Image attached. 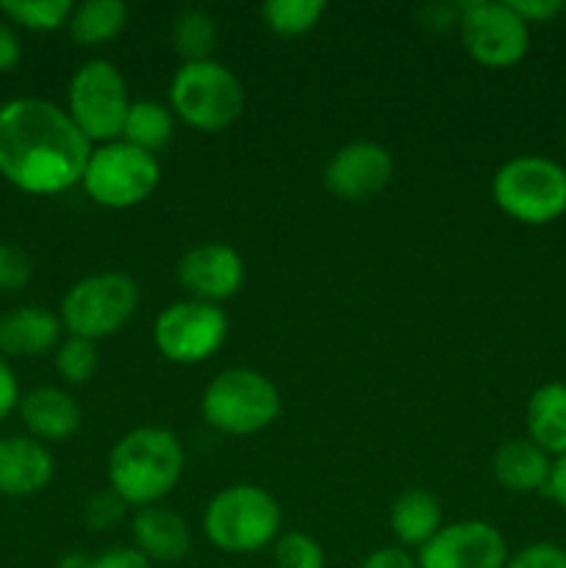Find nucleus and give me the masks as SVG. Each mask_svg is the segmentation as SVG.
Returning a JSON list of instances; mask_svg holds the SVG:
<instances>
[{
    "mask_svg": "<svg viewBox=\"0 0 566 568\" xmlns=\"http://www.w3.org/2000/svg\"><path fill=\"white\" fill-rule=\"evenodd\" d=\"M175 136V114L159 100H133L122 125V142L155 155Z\"/></svg>",
    "mask_w": 566,
    "mask_h": 568,
    "instance_id": "22",
    "label": "nucleus"
},
{
    "mask_svg": "<svg viewBox=\"0 0 566 568\" xmlns=\"http://www.w3.org/2000/svg\"><path fill=\"white\" fill-rule=\"evenodd\" d=\"M325 9L322 0H266L261 6V17L277 37H300L322 20Z\"/></svg>",
    "mask_w": 566,
    "mask_h": 568,
    "instance_id": "26",
    "label": "nucleus"
},
{
    "mask_svg": "<svg viewBox=\"0 0 566 568\" xmlns=\"http://www.w3.org/2000/svg\"><path fill=\"white\" fill-rule=\"evenodd\" d=\"M128 22V6L122 0H87V3L72 6V14L67 28H70V37L78 44H94L111 42L114 37H120V31Z\"/></svg>",
    "mask_w": 566,
    "mask_h": 568,
    "instance_id": "23",
    "label": "nucleus"
},
{
    "mask_svg": "<svg viewBox=\"0 0 566 568\" xmlns=\"http://www.w3.org/2000/svg\"><path fill=\"white\" fill-rule=\"evenodd\" d=\"M133 547L150 564H181L192 549V530L186 519L164 505H148L133 516Z\"/></svg>",
    "mask_w": 566,
    "mask_h": 568,
    "instance_id": "18",
    "label": "nucleus"
},
{
    "mask_svg": "<svg viewBox=\"0 0 566 568\" xmlns=\"http://www.w3.org/2000/svg\"><path fill=\"white\" fill-rule=\"evenodd\" d=\"M139 308V286L125 272H94L81 277L61 297V325L70 336L100 342L114 336Z\"/></svg>",
    "mask_w": 566,
    "mask_h": 568,
    "instance_id": "7",
    "label": "nucleus"
},
{
    "mask_svg": "<svg viewBox=\"0 0 566 568\" xmlns=\"http://www.w3.org/2000/svg\"><path fill=\"white\" fill-rule=\"evenodd\" d=\"M216 44V22L209 11L186 9L172 22V48L186 61L211 59V50Z\"/></svg>",
    "mask_w": 566,
    "mask_h": 568,
    "instance_id": "24",
    "label": "nucleus"
},
{
    "mask_svg": "<svg viewBox=\"0 0 566 568\" xmlns=\"http://www.w3.org/2000/svg\"><path fill=\"white\" fill-rule=\"evenodd\" d=\"M394 175V159L383 144L358 139L347 142L331 155L325 164V189L347 203H361V200L375 197L377 192L388 186Z\"/></svg>",
    "mask_w": 566,
    "mask_h": 568,
    "instance_id": "13",
    "label": "nucleus"
},
{
    "mask_svg": "<svg viewBox=\"0 0 566 568\" xmlns=\"http://www.w3.org/2000/svg\"><path fill=\"white\" fill-rule=\"evenodd\" d=\"M94 568H153L137 547H109L94 555Z\"/></svg>",
    "mask_w": 566,
    "mask_h": 568,
    "instance_id": "33",
    "label": "nucleus"
},
{
    "mask_svg": "<svg viewBox=\"0 0 566 568\" xmlns=\"http://www.w3.org/2000/svg\"><path fill=\"white\" fill-rule=\"evenodd\" d=\"M59 314L44 305H17L0 316V355L3 358H37L61 344Z\"/></svg>",
    "mask_w": 566,
    "mask_h": 568,
    "instance_id": "16",
    "label": "nucleus"
},
{
    "mask_svg": "<svg viewBox=\"0 0 566 568\" xmlns=\"http://www.w3.org/2000/svg\"><path fill=\"white\" fill-rule=\"evenodd\" d=\"M53 364L55 372L64 377L67 383H89L98 372V347L89 338H78V336H67L61 338L59 347L53 349Z\"/></svg>",
    "mask_w": 566,
    "mask_h": 568,
    "instance_id": "27",
    "label": "nucleus"
},
{
    "mask_svg": "<svg viewBox=\"0 0 566 568\" xmlns=\"http://www.w3.org/2000/svg\"><path fill=\"white\" fill-rule=\"evenodd\" d=\"M275 568H325V549L305 532H281L272 547Z\"/></svg>",
    "mask_w": 566,
    "mask_h": 568,
    "instance_id": "28",
    "label": "nucleus"
},
{
    "mask_svg": "<svg viewBox=\"0 0 566 568\" xmlns=\"http://www.w3.org/2000/svg\"><path fill=\"white\" fill-rule=\"evenodd\" d=\"M549 469H553V458L527 436L503 442L492 458L494 480L511 494H544Z\"/></svg>",
    "mask_w": 566,
    "mask_h": 568,
    "instance_id": "19",
    "label": "nucleus"
},
{
    "mask_svg": "<svg viewBox=\"0 0 566 568\" xmlns=\"http://www.w3.org/2000/svg\"><path fill=\"white\" fill-rule=\"evenodd\" d=\"M358 568H420L414 555L405 552L403 547H381L366 555Z\"/></svg>",
    "mask_w": 566,
    "mask_h": 568,
    "instance_id": "34",
    "label": "nucleus"
},
{
    "mask_svg": "<svg viewBox=\"0 0 566 568\" xmlns=\"http://www.w3.org/2000/svg\"><path fill=\"white\" fill-rule=\"evenodd\" d=\"M183 464L186 458L175 433L166 427H137L111 447L109 488L133 508L161 505L166 494L175 491Z\"/></svg>",
    "mask_w": 566,
    "mask_h": 568,
    "instance_id": "2",
    "label": "nucleus"
},
{
    "mask_svg": "<svg viewBox=\"0 0 566 568\" xmlns=\"http://www.w3.org/2000/svg\"><path fill=\"white\" fill-rule=\"evenodd\" d=\"M31 277L33 264L26 250L0 239V292H20Z\"/></svg>",
    "mask_w": 566,
    "mask_h": 568,
    "instance_id": "30",
    "label": "nucleus"
},
{
    "mask_svg": "<svg viewBox=\"0 0 566 568\" xmlns=\"http://www.w3.org/2000/svg\"><path fill=\"white\" fill-rule=\"evenodd\" d=\"M125 508V499L114 488H103V491H94L87 497V503H83V521L92 530H111V527L122 521Z\"/></svg>",
    "mask_w": 566,
    "mask_h": 568,
    "instance_id": "29",
    "label": "nucleus"
},
{
    "mask_svg": "<svg viewBox=\"0 0 566 568\" xmlns=\"http://www.w3.org/2000/svg\"><path fill=\"white\" fill-rule=\"evenodd\" d=\"M92 142L67 109L44 98H14L0 105V175L37 197L81 183Z\"/></svg>",
    "mask_w": 566,
    "mask_h": 568,
    "instance_id": "1",
    "label": "nucleus"
},
{
    "mask_svg": "<svg viewBox=\"0 0 566 568\" xmlns=\"http://www.w3.org/2000/svg\"><path fill=\"white\" fill-rule=\"evenodd\" d=\"M28 436L37 442H64L81 430V405L70 392L59 386H37L22 394L17 405Z\"/></svg>",
    "mask_w": 566,
    "mask_h": 568,
    "instance_id": "17",
    "label": "nucleus"
},
{
    "mask_svg": "<svg viewBox=\"0 0 566 568\" xmlns=\"http://www.w3.org/2000/svg\"><path fill=\"white\" fill-rule=\"evenodd\" d=\"M22 59V44L14 26L6 17H0V72H11Z\"/></svg>",
    "mask_w": 566,
    "mask_h": 568,
    "instance_id": "36",
    "label": "nucleus"
},
{
    "mask_svg": "<svg viewBox=\"0 0 566 568\" xmlns=\"http://www.w3.org/2000/svg\"><path fill=\"white\" fill-rule=\"evenodd\" d=\"M55 475L50 449L31 436L0 438V497H33Z\"/></svg>",
    "mask_w": 566,
    "mask_h": 568,
    "instance_id": "15",
    "label": "nucleus"
},
{
    "mask_svg": "<svg viewBox=\"0 0 566 568\" xmlns=\"http://www.w3.org/2000/svg\"><path fill=\"white\" fill-rule=\"evenodd\" d=\"M175 272L183 292H189V300L220 305L242 288L244 258L231 244L203 242L181 255Z\"/></svg>",
    "mask_w": 566,
    "mask_h": 568,
    "instance_id": "14",
    "label": "nucleus"
},
{
    "mask_svg": "<svg viewBox=\"0 0 566 568\" xmlns=\"http://www.w3.org/2000/svg\"><path fill=\"white\" fill-rule=\"evenodd\" d=\"M281 392L250 366H228L205 386L200 414L205 425L225 436H253L281 416Z\"/></svg>",
    "mask_w": 566,
    "mask_h": 568,
    "instance_id": "4",
    "label": "nucleus"
},
{
    "mask_svg": "<svg viewBox=\"0 0 566 568\" xmlns=\"http://www.w3.org/2000/svg\"><path fill=\"white\" fill-rule=\"evenodd\" d=\"M544 494L566 514V455L553 458V469H549V480Z\"/></svg>",
    "mask_w": 566,
    "mask_h": 568,
    "instance_id": "37",
    "label": "nucleus"
},
{
    "mask_svg": "<svg viewBox=\"0 0 566 568\" xmlns=\"http://www.w3.org/2000/svg\"><path fill=\"white\" fill-rule=\"evenodd\" d=\"M505 568H566V549L553 541H536L508 558Z\"/></svg>",
    "mask_w": 566,
    "mask_h": 568,
    "instance_id": "31",
    "label": "nucleus"
},
{
    "mask_svg": "<svg viewBox=\"0 0 566 568\" xmlns=\"http://www.w3.org/2000/svg\"><path fill=\"white\" fill-rule=\"evenodd\" d=\"M461 44L472 61L488 70H508L530 50V26L508 6V0L461 3Z\"/></svg>",
    "mask_w": 566,
    "mask_h": 568,
    "instance_id": "10",
    "label": "nucleus"
},
{
    "mask_svg": "<svg viewBox=\"0 0 566 568\" xmlns=\"http://www.w3.org/2000/svg\"><path fill=\"white\" fill-rule=\"evenodd\" d=\"M170 109L194 131H225L244 111L242 81L214 59L186 61L170 81Z\"/></svg>",
    "mask_w": 566,
    "mask_h": 568,
    "instance_id": "6",
    "label": "nucleus"
},
{
    "mask_svg": "<svg viewBox=\"0 0 566 568\" xmlns=\"http://www.w3.org/2000/svg\"><path fill=\"white\" fill-rule=\"evenodd\" d=\"M131 94L122 72L105 59H89L72 72L67 87V114L92 144L117 142L122 136Z\"/></svg>",
    "mask_w": 566,
    "mask_h": 568,
    "instance_id": "8",
    "label": "nucleus"
},
{
    "mask_svg": "<svg viewBox=\"0 0 566 568\" xmlns=\"http://www.w3.org/2000/svg\"><path fill=\"white\" fill-rule=\"evenodd\" d=\"M511 552L503 532L481 519L444 525L416 555L420 568H505Z\"/></svg>",
    "mask_w": 566,
    "mask_h": 568,
    "instance_id": "12",
    "label": "nucleus"
},
{
    "mask_svg": "<svg viewBox=\"0 0 566 568\" xmlns=\"http://www.w3.org/2000/svg\"><path fill=\"white\" fill-rule=\"evenodd\" d=\"M492 197L511 220L549 225L566 214V166L547 155H514L494 172Z\"/></svg>",
    "mask_w": 566,
    "mask_h": 568,
    "instance_id": "5",
    "label": "nucleus"
},
{
    "mask_svg": "<svg viewBox=\"0 0 566 568\" xmlns=\"http://www.w3.org/2000/svg\"><path fill=\"white\" fill-rule=\"evenodd\" d=\"M527 438L549 458L566 455V383L553 381L538 386L527 399Z\"/></svg>",
    "mask_w": 566,
    "mask_h": 568,
    "instance_id": "20",
    "label": "nucleus"
},
{
    "mask_svg": "<svg viewBox=\"0 0 566 568\" xmlns=\"http://www.w3.org/2000/svg\"><path fill=\"white\" fill-rule=\"evenodd\" d=\"M283 514L277 499L253 483H236L211 497L203 514V532L220 552L253 555L277 541Z\"/></svg>",
    "mask_w": 566,
    "mask_h": 568,
    "instance_id": "3",
    "label": "nucleus"
},
{
    "mask_svg": "<svg viewBox=\"0 0 566 568\" xmlns=\"http://www.w3.org/2000/svg\"><path fill=\"white\" fill-rule=\"evenodd\" d=\"M388 525L403 547L422 549L442 530V505L425 488H408L400 494L388 510Z\"/></svg>",
    "mask_w": 566,
    "mask_h": 568,
    "instance_id": "21",
    "label": "nucleus"
},
{
    "mask_svg": "<svg viewBox=\"0 0 566 568\" xmlns=\"http://www.w3.org/2000/svg\"><path fill=\"white\" fill-rule=\"evenodd\" d=\"M20 383H17L14 369H11L9 361L0 355V422L11 414V410L20 405Z\"/></svg>",
    "mask_w": 566,
    "mask_h": 568,
    "instance_id": "35",
    "label": "nucleus"
},
{
    "mask_svg": "<svg viewBox=\"0 0 566 568\" xmlns=\"http://www.w3.org/2000/svg\"><path fill=\"white\" fill-rule=\"evenodd\" d=\"M161 166L155 155L122 142H105L92 148L83 170V192L103 209H133L155 192Z\"/></svg>",
    "mask_w": 566,
    "mask_h": 568,
    "instance_id": "9",
    "label": "nucleus"
},
{
    "mask_svg": "<svg viewBox=\"0 0 566 568\" xmlns=\"http://www.w3.org/2000/svg\"><path fill=\"white\" fill-rule=\"evenodd\" d=\"M55 568H94V558L83 552H70L55 564Z\"/></svg>",
    "mask_w": 566,
    "mask_h": 568,
    "instance_id": "38",
    "label": "nucleus"
},
{
    "mask_svg": "<svg viewBox=\"0 0 566 568\" xmlns=\"http://www.w3.org/2000/svg\"><path fill=\"white\" fill-rule=\"evenodd\" d=\"M511 9L530 26V22H549L558 14H564V0H508Z\"/></svg>",
    "mask_w": 566,
    "mask_h": 568,
    "instance_id": "32",
    "label": "nucleus"
},
{
    "mask_svg": "<svg viewBox=\"0 0 566 568\" xmlns=\"http://www.w3.org/2000/svg\"><path fill=\"white\" fill-rule=\"evenodd\" d=\"M564 144H566V125H564Z\"/></svg>",
    "mask_w": 566,
    "mask_h": 568,
    "instance_id": "39",
    "label": "nucleus"
},
{
    "mask_svg": "<svg viewBox=\"0 0 566 568\" xmlns=\"http://www.w3.org/2000/svg\"><path fill=\"white\" fill-rule=\"evenodd\" d=\"M228 338V316L220 305L203 300H178L166 305L153 325L155 349L181 366L203 364Z\"/></svg>",
    "mask_w": 566,
    "mask_h": 568,
    "instance_id": "11",
    "label": "nucleus"
},
{
    "mask_svg": "<svg viewBox=\"0 0 566 568\" xmlns=\"http://www.w3.org/2000/svg\"><path fill=\"white\" fill-rule=\"evenodd\" d=\"M70 0H0V17L28 31H59L70 22Z\"/></svg>",
    "mask_w": 566,
    "mask_h": 568,
    "instance_id": "25",
    "label": "nucleus"
}]
</instances>
